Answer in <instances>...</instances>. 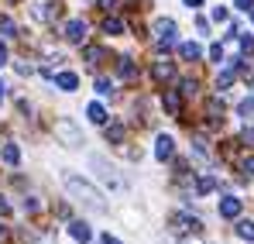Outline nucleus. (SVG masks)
<instances>
[{
	"instance_id": "obj_1",
	"label": "nucleus",
	"mask_w": 254,
	"mask_h": 244,
	"mask_svg": "<svg viewBox=\"0 0 254 244\" xmlns=\"http://www.w3.org/2000/svg\"><path fill=\"white\" fill-rule=\"evenodd\" d=\"M62 182H65V189H69L76 200H83V203L89 206L93 213H107V203H103V196H100V193H96V189H93L86 179H79L76 172H65V175H62Z\"/></svg>"
},
{
	"instance_id": "obj_2",
	"label": "nucleus",
	"mask_w": 254,
	"mask_h": 244,
	"mask_svg": "<svg viewBox=\"0 0 254 244\" xmlns=\"http://www.w3.org/2000/svg\"><path fill=\"white\" fill-rule=\"evenodd\" d=\"M89 165L100 172V179H103V186H107V189H114V193H124V189H127V182L117 175V168H114V165H107L100 155H93V159H89Z\"/></svg>"
},
{
	"instance_id": "obj_3",
	"label": "nucleus",
	"mask_w": 254,
	"mask_h": 244,
	"mask_svg": "<svg viewBox=\"0 0 254 244\" xmlns=\"http://www.w3.org/2000/svg\"><path fill=\"white\" fill-rule=\"evenodd\" d=\"M155 35H158V52H169V48H175V21L172 17H158L155 21Z\"/></svg>"
},
{
	"instance_id": "obj_4",
	"label": "nucleus",
	"mask_w": 254,
	"mask_h": 244,
	"mask_svg": "<svg viewBox=\"0 0 254 244\" xmlns=\"http://www.w3.org/2000/svg\"><path fill=\"white\" fill-rule=\"evenodd\" d=\"M55 138H62V145H69V148L83 145V134H79V127H76V124L69 121V117L55 121Z\"/></svg>"
},
{
	"instance_id": "obj_5",
	"label": "nucleus",
	"mask_w": 254,
	"mask_h": 244,
	"mask_svg": "<svg viewBox=\"0 0 254 244\" xmlns=\"http://www.w3.org/2000/svg\"><path fill=\"white\" fill-rule=\"evenodd\" d=\"M172 231L175 234H199L203 231V220L192 217V213H175L172 217Z\"/></svg>"
},
{
	"instance_id": "obj_6",
	"label": "nucleus",
	"mask_w": 254,
	"mask_h": 244,
	"mask_svg": "<svg viewBox=\"0 0 254 244\" xmlns=\"http://www.w3.org/2000/svg\"><path fill=\"white\" fill-rule=\"evenodd\" d=\"M62 35L65 41H72V45H86V35H89V24H86L83 17H72L65 28H62Z\"/></svg>"
},
{
	"instance_id": "obj_7",
	"label": "nucleus",
	"mask_w": 254,
	"mask_h": 244,
	"mask_svg": "<svg viewBox=\"0 0 254 244\" xmlns=\"http://www.w3.org/2000/svg\"><path fill=\"white\" fill-rule=\"evenodd\" d=\"M241 210H244V203H241L237 196H223V200H220V217H223V220H237Z\"/></svg>"
},
{
	"instance_id": "obj_8",
	"label": "nucleus",
	"mask_w": 254,
	"mask_h": 244,
	"mask_svg": "<svg viewBox=\"0 0 254 244\" xmlns=\"http://www.w3.org/2000/svg\"><path fill=\"white\" fill-rule=\"evenodd\" d=\"M117 76H121L124 82L137 80V66H134V59H130V55H121V59H117Z\"/></svg>"
},
{
	"instance_id": "obj_9",
	"label": "nucleus",
	"mask_w": 254,
	"mask_h": 244,
	"mask_svg": "<svg viewBox=\"0 0 254 244\" xmlns=\"http://www.w3.org/2000/svg\"><path fill=\"white\" fill-rule=\"evenodd\" d=\"M172 155H175V141H172L169 134H158V141H155V159L165 162V159H172Z\"/></svg>"
},
{
	"instance_id": "obj_10",
	"label": "nucleus",
	"mask_w": 254,
	"mask_h": 244,
	"mask_svg": "<svg viewBox=\"0 0 254 244\" xmlns=\"http://www.w3.org/2000/svg\"><path fill=\"white\" fill-rule=\"evenodd\" d=\"M162 103H165V110H169L172 117L182 114V93H179V89H165V93H162Z\"/></svg>"
},
{
	"instance_id": "obj_11",
	"label": "nucleus",
	"mask_w": 254,
	"mask_h": 244,
	"mask_svg": "<svg viewBox=\"0 0 254 244\" xmlns=\"http://www.w3.org/2000/svg\"><path fill=\"white\" fill-rule=\"evenodd\" d=\"M151 76H155L158 82H172V80H175V66L162 59V62H155V66H151Z\"/></svg>"
},
{
	"instance_id": "obj_12",
	"label": "nucleus",
	"mask_w": 254,
	"mask_h": 244,
	"mask_svg": "<svg viewBox=\"0 0 254 244\" xmlns=\"http://www.w3.org/2000/svg\"><path fill=\"white\" fill-rule=\"evenodd\" d=\"M83 59H86V66H89V69H100V62L107 59V52H103L100 45H86V48H83Z\"/></svg>"
},
{
	"instance_id": "obj_13",
	"label": "nucleus",
	"mask_w": 254,
	"mask_h": 244,
	"mask_svg": "<svg viewBox=\"0 0 254 244\" xmlns=\"http://www.w3.org/2000/svg\"><path fill=\"white\" fill-rule=\"evenodd\" d=\"M206 117H210L213 127L223 121V100H220V96H210V100H206Z\"/></svg>"
},
{
	"instance_id": "obj_14",
	"label": "nucleus",
	"mask_w": 254,
	"mask_h": 244,
	"mask_svg": "<svg viewBox=\"0 0 254 244\" xmlns=\"http://www.w3.org/2000/svg\"><path fill=\"white\" fill-rule=\"evenodd\" d=\"M179 55H182L186 62H199V59H203V48H199L196 41H182V45H179Z\"/></svg>"
},
{
	"instance_id": "obj_15",
	"label": "nucleus",
	"mask_w": 254,
	"mask_h": 244,
	"mask_svg": "<svg viewBox=\"0 0 254 244\" xmlns=\"http://www.w3.org/2000/svg\"><path fill=\"white\" fill-rule=\"evenodd\" d=\"M69 234H72L76 241H83V244H89V238H93V231H89L86 220H72V224H69Z\"/></svg>"
},
{
	"instance_id": "obj_16",
	"label": "nucleus",
	"mask_w": 254,
	"mask_h": 244,
	"mask_svg": "<svg viewBox=\"0 0 254 244\" xmlns=\"http://www.w3.org/2000/svg\"><path fill=\"white\" fill-rule=\"evenodd\" d=\"M0 159H3V162L14 168V165L21 162V148H17L14 141H3V148H0Z\"/></svg>"
},
{
	"instance_id": "obj_17",
	"label": "nucleus",
	"mask_w": 254,
	"mask_h": 244,
	"mask_svg": "<svg viewBox=\"0 0 254 244\" xmlns=\"http://www.w3.org/2000/svg\"><path fill=\"white\" fill-rule=\"evenodd\" d=\"M55 86L65 89V93H72V89L79 86V76H76V73H59V76H55Z\"/></svg>"
},
{
	"instance_id": "obj_18",
	"label": "nucleus",
	"mask_w": 254,
	"mask_h": 244,
	"mask_svg": "<svg viewBox=\"0 0 254 244\" xmlns=\"http://www.w3.org/2000/svg\"><path fill=\"white\" fill-rule=\"evenodd\" d=\"M103 134H107V141H110V145H124V124H107V131H103Z\"/></svg>"
},
{
	"instance_id": "obj_19",
	"label": "nucleus",
	"mask_w": 254,
	"mask_h": 244,
	"mask_svg": "<svg viewBox=\"0 0 254 244\" xmlns=\"http://www.w3.org/2000/svg\"><path fill=\"white\" fill-rule=\"evenodd\" d=\"M103 35H124V21L121 17H103Z\"/></svg>"
},
{
	"instance_id": "obj_20",
	"label": "nucleus",
	"mask_w": 254,
	"mask_h": 244,
	"mask_svg": "<svg viewBox=\"0 0 254 244\" xmlns=\"http://www.w3.org/2000/svg\"><path fill=\"white\" fill-rule=\"evenodd\" d=\"M237 238L254 244V220H237Z\"/></svg>"
},
{
	"instance_id": "obj_21",
	"label": "nucleus",
	"mask_w": 254,
	"mask_h": 244,
	"mask_svg": "<svg viewBox=\"0 0 254 244\" xmlns=\"http://www.w3.org/2000/svg\"><path fill=\"white\" fill-rule=\"evenodd\" d=\"M86 117L93 124H107V110H103L100 103H89V107H86Z\"/></svg>"
},
{
	"instance_id": "obj_22",
	"label": "nucleus",
	"mask_w": 254,
	"mask_h": 244,
	"mask_svg": "<svg viewBox=\"0 0 254 244\" xmlns=\"http://www.w3.org/2000/svg\"><path fill=\"white\" fill-rule=\"evenodd\" d=\"M213 189H216V179H213V175H199V179H196V193H199V196H206Z\"/></svg>"
},
{
	"instance_id": "obj_23",
	"label": "nucleus",
	"mask_w": 254,
	"mask_h": 244,
	"mask_svg": "<svg viewBox=\"0 0 254 244\" xmlns=\"http://www.w3.org/2000/svg\"><path fill=\"white\" fill-rule=\"evenodd\" d=\"M0 35H3V38H17V24H14L10 17H3V14H0Z\"/></svg>"
},
{
	"instance_id": "obj_24",
	"label": "nucleus",
	"mask_w": 254,
	"mask_h": 244,
	"mask_svg": "<svg viewBox=\"0 0 254 244\" xmlns=\"http://www.w3.org/2000/svg\"><path fill=\"white\" fill-rule=\"evenodd\" d=\"M237 41H241V52L251 59V55H254V38H251V35H237Z\"/></svg>"
},
{
	"instance_id": "obj_25",
	"label": "nucleus",
	"mask_w": 254,
	"mask_h": 244,
	"mask_svg": "<svg viewBox=\"0 0 254 244\" xmlns=\"http://www.w3.org/2000/svg\"><path fill=\"white\" fill-rule=\"evenodd\" d=\"M96 93H100V96H114V82L100 76V80H96Z\"/></svg>"
},
{
	"instance_id": "obj_26",
	"label": "nucleus",
	"mask_w": 254,
	"mask_h": 244,
	"mask_svg": "<svg viewBox=\"0 0 254 244\" xmlns=\"http://www.w3.org/2000/svg\"><path fill=\"white\" fill-rule=\"evenodd\" d=\"M196 89H199L196 80H182V89H179V93H182V96H196Z\"/></svg>"
},
{
	"instance_id": "obj_27",
	"label": "nucleus",
	"mask_w": 254,
	"mask_h": 244,
	"mask_svg": "<svg viewBox=\"0 0 254 244\" xmlns=\"http://www.w3.org/2000/svg\"><path fill=\"white\" fill-rule=\"evenodd\" d=\"M241 172H244V175H254V155L241 159Z\"/></svg>"
},
{
	"instance_id": "obj_28",
	"label": "nucleus",
	"mask_w": 254,
	"mask_h": 244,
	"mask_svg": "<svg viewBox=\"0 0 254 244\" xmlns=\"http://www.w3.org/2000/svg\"><path fill=\"white\" fill-rule=\"evenodd\" d=\"M237 114H241V117H251L254 114V100H244V103L237 107Z\"/></svg>"
},
{
	"instance_id": "obj_29",
	"label": "nucleus",
	"mask_w": 254,
	"mask_h": 244,
	"mask_svg": "<svg viewBox=\"0 0 254 244\" xmlns=\"http://www.w3.org/2000/svg\"><path fill=\"white\" fill-rule=\"evenodd\" d=\"M24 210H28V213H38V210H42V203H38L35 196H28V200H24Z\"/></svg>"
},
{
	"instance_id": "obj_30",
	"label": "nucleus",
	"mask_w": 254,
	"mask_h": 244,
	"mask_svg": "<svg viewBox=\"0 0 254 244\" xmlns=\"http://www.w3.org/2000/svg\"><path fill=\"white\" fill-rule=\"evenodd\" d=\"M210 59H213V62L223 59V45H210Z\"/></svg>"
},
{
	"instance_id": "obj_31",
	"label": "nucleus",
	"mask_w": 254,
	"mask_h": 244,
	"mask_svg": "<svg viewBox=\"0 0 254 244\" xmlns=\"http://www.w3.org/2000/svg\"><path fill=\"white\" fill-rule=\"evenodd\" d=\"M230 14H227V7H213V21H227Z\"/></svg>"
},
{
	"instance_id": "obj_32",
	"label": "nucleus",
	"mask_w": 254,
	"mask_h": 244,
	"mask_svg": "<svg viewBox=\"0 0 254 244\" xmlns=\"http://www.w3.org/2000/svg\"><path fill=\"white\" fill-rule=\"evenodd\" d=\"M17 73H21V76H28V73H35V69H31V62H17Z\"/></svg>"
},
{
	"instance_id": "obj_33",
	"label": "nucleus",
	"mask_w": 254,
	"mask_h": 244,
	"mask_svg": "<svg viewBox=\"0 0 254 244\" xmlns=\"http://www.w3.org/2000/svg\"><path fill=\"white\" fill-rule=\"evenodd\" d=\"M96 3H100L103 10H117V0H96Z\"/></svg>"
},
{
	"instance_id": "obj_34",
	"label": "nucleus",
	"mask_w": 254,
	"mask_h": 244,
	"mask_svg": "<svg viewBox=\"0 0 254 244\" xmlns=\"http://www.w3.org/2000/svg\"><path fill=\"white\" fill-rule=\"evenodd\" d=\"M234 3H237L241 10H254V0H234Z\"/></svg>"
},
{
	"instance_id": "obj_35",
	"label": "nucleus",
	"mask_w": 254,
	"mask_h": 244,
	"mask_svg": "<svg viewBox=\"0 0 254 244\" xmlns=\"http://www.w3.org/2000/svg\"><path fill=\"white\" fill-rule=\"evenodd\" d=\"M241 141H244V145H251V148H254V131H244V134H241Z\"/></svg>"
},
{
	"instance_id": "obj_36",
	"label": "nucleus",
	"mask_w": 254,
	"mask_h": 244,
	"mask_svg": "<svg viewBox=\"0 0 254 244\" xmlns=\"http://www.w3.org/2000/svg\"><path fill=\"white\" fill-rule=\"evenodd\" d=\"M3 66H7V45L0 41V69H3Z\"/></svg>"
},
{
	"instance_id": "obj_37",
	"label": "nucleus",
	"mask_w": 254,
	"mask_h": 244,
	"mask_svg": "<svg viewBox=\"0 0 254 244\" xmlns=\"http://www.w3.org/2000/svg\"><path fill=\"white\" fill-rule=\"evenodd\" d=\"M7 213H10V203H7V200L0 196V217H7Z\"/></svg>"
},
{
	"instance_id": "obj_38",
	"label": "nucleus",
	"mask_w": 254,
	"mask_h": 244,
	"mask_svg": "<svg viewBox=\"0 0 254 244\" xmlns=\"http://www.w3.org/2000/svg\"><path fill=\"white\" fill-rule=\"evenodd\" d=\"M7 100V86H3V80H0V103Z\"/></svg>"
},
{
	"instance_id": "obj_39",
	"label": "nucleus",
	"mask_w": 254,
	"mask_h": 244,
	"mask_svg": "<svg viewBox=\"0 0 254 244\" xmlns=\"http://www.w3.org/2000/svg\"><path fill=\"white\" fill-rule=\"evenodd\" d=\"M103 244H121L117 238H110V234H103Z\"/></svg>"
},
{
	"instance_id": "obj_40",
	"label": "nucleus",
	"mask_w": 254,
	"mask_h": 244,
	"mask_svg": "<svg viewBox=\"0 0 254 244\" xmlns=\"http://www.w3.org/2000/svg\"><path fill=\"white\" fill-rule=\"evenodd\" d=\"M186 7H203V0H186Z\"/></svg>"
},
{
	"instance_id": "obj_41",
	"label": "nucleus",
	"mask_w": 254,
	"mask_h": 244,
	"mask_svg": "<svg viewBox=\"0 0 254 244\" xmlns=\"http://www.w3.org/2000/svg\"><path fill=\"white\" fill-rule=\"evenodd\" d=\"M3 241H7V231H3V227H0V244H3Z\"/></svg>"
},
{
	"instance_id": "obj_42",
	"label": "nucleus",
	"mask_w": 254,
	"mask_h": 244,
	"mask_svg": "<svg viewBox=\"0 0 254 244\" xmlns=\"http://www.w3.org/2000/svg\"><path fill=\"white\" fill-rule=\"evenodd\" d=\"M251 21H254V10H251Z\"/></svg>"
}]
</instances>
